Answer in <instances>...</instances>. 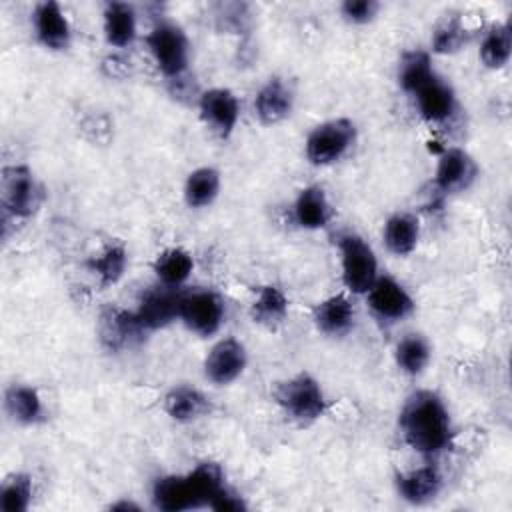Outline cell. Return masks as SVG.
<instances>
[{
	"label": "cell",
	"instance_id": "1",
	"mask_svg": "<svg viewBox=\"0 0 512 512\" xmlns=\"http://www.w3.org/2000/svg\"><path fill=\"white\" fill-rule=\"evenodd\" d=\"M404 442L422 456H438L452 446L454 424L444 398L434 390H416L398 414Z\"/></svg>",
	"mask_w": 512,
	"mask_h": 512
},
{
	"label": "cell",
	"instance_id": "2",
	"mask_svg": "<svg viewBox=\"0 0 512 512\" xmlns=\"http://www.w3.org/2000/svg\"><path fill=\"white\" fill-rule=\"evenodd\" d=\"M226 486L224 474L214 462H200L186 474H168L154 482L152 502L162 512L210 508L214 496Z\"/></svg>",
	"mask_w": 512,
	"mask_h": 512
},
{
	"label": "cell",
	"instance_id": "3",
	"mask_svg": "<svg viewBox=\"0 0 512 512\" xmlns=\"http://www.w3.org/2000/svg\"><path fill=\"white\" fill-rule=\"evenodd\" d=\"M274 400L290 420L302 426L316 422L326 412L324 390L308 372H300L278 382L274 388Z\"/></svg>",
	"mask_w": 512,
	"mask_h": 512
},
{
	"label": "cell",
	"instance_id": "4",
	"mask_svg": "<svg viewBox=\"0 0 512 512\" xmlns=\"http://www.w3.org/2000/svg\"><path fill=\"white\" fill-rule=\"evenodd\" d=\"M148 52L156 68L170 80H180L190 64V40L184 28L172 20H160L146 34Z\"/></svg>",
	"mask_w": 512,
	"mask_h": 512
},
{
	"label": "cell",
	"instance_id": "5",
	"mask_svg": "<svg viewBox=\"0 0 512 512\" xmlns=\"http://www.w3.org/2000/svg\"><path fill=\"white\" fill-rule=\"evenodd\" d=\"M342 282L352 294H366L378 274V258L374 248L356 232H344L338 238Z\"/></svg>",
	"mask_w": 512,
	"mask_h": 512
},
{
	"label": "cell",
	"instance_id": "6",
	"mask_svg": "<svg viewBox=\"0 0 512 512\" xmlns=\"http://www.w3.org/2000/svg\"><path fill=\"white\" fill-rule=\"evenodd\" d=\"M356 144V124L350 118H332L314 126L306 138V158L314 166L342 160Z\"/></svg>",
	"mask_w": 512,
	"mask_h": 512
},
{
	"label": "cell",
	"instance_id": "7",
	"mask_svg": "<svg viewBox=\"0 0 512 512\" xmlns=\"http://www.w3.org/2000/svg\"><path fill=\"white\" fill-rule=\"evenodd\" d=\"M44 198V190L34 172L24 164H12L2 170V208L4 216L28 218Z\"/></svg>",
	"mask_w": 512,
	"mask_h": 512
},
{
	"label": "cell",
	"instance_id": "8",
	"mask_svg": "<svg viewBox=\"0 0 512 512\" xmlns=\"http://www.w3.org/2000/svg\"><path fill=\"white\" fill-rule=\"evenodd\" d=\"M224 316H226V306L218 292L208 288H198L188 292L182 290L178 320L196 336H202V338L214 336L220 330Z\"/></svg>",
	"mask_w": 512,
	"mask_h": 512
},
{
	"label": "cell",
	"instance_id": "9",
	"mask_svg": "<svg viewBox=\"0 0 512 512\" xmlns=\"http://www.w3.org/2000/svg\"><path fill=\"white\" fill-rule=\"evenodd\" d=\"M480 170L476 160L464 148H444L438 156L436 172H434V188L440 194H460L468 190Z\"/></svg>",
	"mask_w": 512,
	"mask_h": 512
},
{
	"label": "cell",
	"instance_id": "10",
	"mask_svg": "<svg viewBox=\"0 0 512 512\" xmlns=\"http://www.w3.org/2000/svg\"><path fill=\"white\" fill-rule=\"evenodd\" d=\"M202 122L222 140L230 138L240 120L238 96L228 88H208L198 98Z\"/></svg>",
	"mask_w": 512,
	"mask_h": 512
},
{
	"label": "cell",
	"instance_id": "11",
	"mask_svg": "<svg viewBox=\"0 0 512 512\" xmlns=\"http://www.w3.org/2000/svg\"><path fill=\"white\" fill-rule=\"evenodd\" d=\"M248 364L246 346L228 336L218 340L204 358V376L216 386H228L242 376Z\"/></svg>",
	"mask_w": 512,
	"mask_h": 512
},
{
	"label": "cell",
	"instance_id": "12",
	"mask_svg": "<svg viewBox=\"0 0 512 512\" xmlns=\"http://www.w3.org/2000/svg\"><path fill=\"white\" fill-rule=\"evenodd\" d=\"M366 300L374 316L384 322H400L414 312V298L410 292L388 274L374 280L366 292Z\"/></svg>",
	"mask_w": 512,
	"mask_h": 512
},
{
	"label": "cell",
	"instance_id": "13",
	"mask_svg": "<svg viewBox=\"0 0 512 512\" xmlns=\"http://www.w3.org/2000/svg\"><path fill=\"white\" fill-rule=\"evenodd\" d=\"M180 288H170L158 282V286L148 288L140 300L138 308L134 310L138 322L146 332H154L160 328H166L174 320H178L180 312Z\"/></svg>",
	"mask_w": 512,
	"mask_h": 512
},
{
	"label": "cell",
	"instance_id": "14",
	"mask_svg": "<svg viewBox=\"0 0 512 512\" xmlns=\"http://www.w3.org/2000/svg\"><path fill=\"white\" fill-rule=\"evenodd\" d=\"M32 30L36 40L52 52H62L72 42V26L56 0L38 2L32 10Z\"/></svg>",
	"mask_w": 512,
	"mask_h": 512
},
{
	"label": "cell",
	"instance_id": "15",
	"mask_svg": "<svg viewBox=\"0 0 512 512\" xmlns=\"http://www.w3.org/2000/svg\"><path fill=\"white\" fill-rule=\"evenodd\" d=\"M418 114L430 122V124H442L448 122L458 106L456 92L450 86L446 78H442L438 72L424 82L414 94H412Z\"/></svg>",
	"mask_w": 512,
	"mask_h": 512
},
{
	"label": "cell",
	"instance_id": "16",
	"mask_svg": "<svg viewBox=\"0 0 512 512\" xmlns=\"http://www.w3.org/2000/svg\"><path fill=\"white\" fill-rule=\"evenodd\" d=\"M292 108H294V90L280 76L268 78L254 96V112L258 120L266 126H274L286 120Z\"/></svg>",
	"mask_w": 512,
	"mask_h": 512
},
{
	"label": "cell",
	"instance_id": "17",
	"mask_svg": "<svg viewBox=\"0 0 512 512\" xmlns=\"http://www.w3.org/2000/svg\"><path fill=\"white\" fill-rule=\"evenodd\" d=\"M312 320L324 336L342 338L356 324V308L346 294H332L314 306Z\"/></svg>",
	"mask_w": 512,
	"mask_h": 512
},
{
	"label": "cell",
	"instance_id": "18",
	"mask_svg": "<svg viewBox=\"0 0 512 512\" xmlns=\"http://www.w3.org/2000/svg\"><path fill=\"white\" fill-rule=\"evenodd\" d=\"M146 330L134 312L122 308H106L100 314V340L110 350H122L136 344Z\"/></svg>",
	"mask_w": 512,
	"mask_h": 512
},
{
	"label": "cell",
	"instance_id": "19",
	"mask_svg": "<svg viewBox=\"0 0 512 512\" xmlns=\"http://www.w3.org/2000/svg\"><path fill=\"white\" fill-rule=\"evenodd\" d=\"M444 486L440 470L432 464H424L410 472L396 476V490L402 500L414 506H424L432 502Z\"/></svg>",
	"mask_w": 512,
	"mask_h": 512
},
{
	"label": "cell",
	"instance_id": "20",
	"mask_svg": "<svg viewBox=\"0 0 512 512\" xmlns=\"http://www.w3.org/2000/svg\"><path fill=\"white\" fill-rule=\"evenodd\" d=\"M294 222L304 230H322L332 220V204L322 186H304L292 206Z\"/></svg>",
	"mask_w": 512,
	"mask_h": 512
},
{
	"label": "cell",
	"instance_id": "21",
	"mask_svg": "<svg viewBox=\"0 0 512 512\" xmlns=\"http://www.w3.org/2000/svg\"><path fill=\"white\" fill-rule=\"evenodd\" d=\"M102 32L110 46L128 48L138 36V14L128 2H108L102 10Z\"/></svg>",
	"mask_w": 512,
	"mask_h": 512
},
{
	"label": "cell",
	"instance_id": "22",
	"mask_svg": "<svg viewBox=\"0 0 512 512\" xmlns=\"http://www.w3.org/2000/svg\"><path fill=\"white\" fill-rule=\"evenodd\" d=\"M382 240L394 256H408L420 240V220L410 212H394L382 228Z\"/></svg>",
	"mask_w": 512,
	"mask_h": 512
},
{
	"label": "cell",
	"instance_id": "23",
	"mask_svg": "<svg viewBox=\"0 0 512 512\" xmlns=\"http://www.w3.org/2000/svg\"><path fill=\"white\" fill-rule=\"evenodd\" d=\"M164 410L174 422L188 424L206 416V412L210 410V402L198 388L180 384L166 392Z\"/></svg>",
	"mask_w": 512,
	"mask_h": 512
},
{
	"label": "cell",
	"instance_id": "24",
	"mask_svg": "<svg viewBox=\"0 0 512 512\" xmlns=\"http://www.w3.org/2000/svg\"><path fill=\"white\" fill-rule=\"evenodd\" d=\"M250 318L254 324L266 330H276L288 318L286 294L274 284L262 286L250 304Z\"/></svg>",
	"mask_w": 512,
	"mask_h": 512
},
{
	"label": "cell",
	"instance_id": "25",
	"mask_svg": "<svg viewBox=\"0 0 512 512\" xmlns=\"http://www.w3.org/2000/svg\"><path fill=\"white\" fill-rule=\"evenodd\" d=\"M4 408L8 416L22 424V426H34L44 416V404L36 388L28 384H12L4 392Z\"/></svg>",
	"mask_w": 512,
	"mask_h": 512
},
{
	"label": "cell",
	"instance_id": "26",
	"mask_svg": "<svg viewBox=\"0 0 512 512\" xmlns=\"http://www.w3.org/2000/svg\"><path fill=\"white\" fill-rule=\"evenodd\" d=\"M152 270L160 284L180 288L194 270V258L188 250L180 246H170L158 252V256L152 262Z\"/></svg>",
	"mask_w": 512,
	"mask_h": 512
},
{
	"label": "cell",
	"instance_id": "27",
	"mask_svg": "<svg viewBox=\"0 0 512 512\" xmlns=\"http://www.w3.org/2000/svg\"><path fill=\"white\" fill-rule=\"evenodd\" d=\"M432 358V348L426 336L418 332H410L402 336L394 346V362L400 372L408 376H418L426 370Z\"/></svg>",
	"mask_w": 512,
	"mask_h": 512
},
{
	"label": "cell",
	"instance_id": "28",
	"mask_svg": "<svg viewBox=\"0 0 512 512\" xmlns=\"http://www.w3.org/2000/svg\"><path fill=\"white\" fill-rule=\"evenodd\" d=\"M478 56L490 70H500L510 62L512 56V28L508 22L492 24L480 42Z\"/></svg>",
	"mask_w": 512,
	"mask_h": 512
},
{
	"label": "cell",
	"instance_id": "29",
	"mask_svg": "<svg viewBox=\"0 0 512 512\" xmlns=\"http://www.w3.org/2000/svg\"><path fill=\"white\" fill-rule=\"evenodd\" d=\"M220 172L212 166H200L186 176L184 200L190 208H206L220 194Z\"/></svg>",
	"mask_w": 512,
	"mask_h": 512
},
{
	"label": "cell",
	"instance_id": "30",
	"mask_svg": "<svg viewBox=\"0 0 512 512\" xmlns=\"http://www.w3.org/2000/svg\"><path fill=\"white\" fill-rule=\"evenodd\" d=\"M468 42V28L458 12L444 14L430 36V46L434 54H454Z\"/></svg>",
	"mask_w": 512,
	"mask_h": 512
},
{
	"label": "cell",
	"instance_id": "31",
	"mask_svg": "<svg viewBox=\"0 0 512 512\" xmlns=\"http://www.w3.org/2000/svg\"><path fill=\"white\" fill-rule=\"evenodd\" d=\"M434 74L436 70L426 50H408L398 62V84L410 96Z\"/></svg>",
	"mask_w": 512,
	"mask_h": 512
},
{
	"label": "cell",
	"instance_id": "32",
	"mask_svg": "<svg viewBox=\"0 0 512 512\" xmlns=\"http://www.w3.org/2000/svg\"><path fill=\"white\" fill-rule=\"evenodd\" d=\"M128 266V252L122 244H110L88 260V270L98 278L102 286L116 284Z\"/></svg>",
	"mask_w": 512,
	"mask_h": 512
},
{
	"label": "cell",
	"instance_id": "33",
	"mask_svg": "<svg viewBox=\"0 0 512 512\" xmlns=\"http://www.w3.org/2000/svg\"><path fill=\"white\" fill-rule=\"evenodd\" d=\"M32 500V478L24 472H16L2 482L0 488V510L2 512H24Z\"/></svg>",
	"mask_w": 512,
	"mask_h": 512
},
{
	"label": "cell",
	"instance_id": "34",
	"mask_svg": "<svg viewBox=\"0 0 512 512\" xmlns=\"http://www.w3.org/2000/svg\"><path fill=\"white\" fill-rule=\"evenodd\" d=\"M340 16L350 24H368L380 12V2L376 0H344L340 6Z\"/></svg>",
	"mask_w": 512,
	"mask_h": 512
},
{
	"label": "cell",
	"instance_id": "35",
	"mask_svg": "<svg viewBox=\"0 0 512 512\" xmlns=\"http://www.w3.org/2000/svg\"><path fill=\"white\" fill-rule=\"evenodd\" d=\"M210 510H218V512H240V510H246V504L244 500L228 486H224L216 496L214 500L210 502Z\"/></svg>",
	"mask_w": 512,
	"mask_h": 512
},
{
	"label": "cell",
	"instance_id": "36",
	"mask_svg": "<svg viewBox=\"0 0 512 512\" xmlns=\"http://www.w3.org/2000/svg\"><path fill=\"white\" fill-rule=\"evenodd\" d=\"M110 508H112V510H138V504L122 500V502H116V504H112Z\"/></svg>",
	"mask_w": 512,
	"mask_h": 512
}]
</instances>
